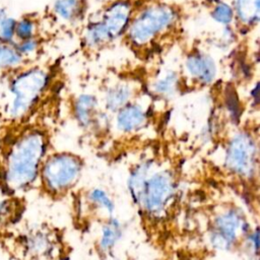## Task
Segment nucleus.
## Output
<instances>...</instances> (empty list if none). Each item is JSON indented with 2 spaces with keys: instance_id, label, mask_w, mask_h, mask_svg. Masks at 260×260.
Instances as JSON below:
<instances>
[{
  "instance_id": "nucleus-2",
  "label": "nucleus",
  "mask_w": 260,
  "mask_h": 260,
  "mask_svg": "<svg viewBox=\"0 0 260 260\" xmlns=\"http://www.w3.org/2000/svg\"><path fill=\"white\" fill-rule=\"evenodd\" d=\"M148 164L133 170L128 179L129 194L138 211L147 218H161L176 196V181L169 171L150 173Z\"/></svg>"
},
{
  "instance_id": "nucleus-8",
  "label": "nucleus",
  "mask_w": 260,
  "mask_h": 260,
  "mask_svg": "<svg viewBox=\"0 0 260 260\" xmlns=\"http://www.w3.org/2000/svg\"><path fill=\"white\" fill-rule=\"evenodd\" d=\"M170 21V13L162 9H152L145 12L134 24L132 29L133 38L144 41L151 35L158 31Z\"/></svg>"
},
{
  "instance_id": "nucleus-11",
  "label": "nucleus",
  "mask_w": 260,
  "mask_h": 260,
  "mask_svg": "<svg viewBox=\"0 0 260 260\" xmlns=\"http://www.w3.org/2000/svg\"><path fill=\"white\" fill-rule=\"evenodd\" d=\"M84 210L103 214L105 218L113 216L115 202L107 191L101 188H93L84 195Z\"/></svg>"
},
{
  "instance_id": "nucleus-19",
  "label": "nucleus",
  "mask_w": 260,
  "mask_h": 260,
  "mask_svg": "<svg viewBox=\"0 0 260 260\" xmlns=\"http://www.w3.org/2000/svg\"><path fill=\"white\" fill-rule=\"evenodd\" d=\"M76 7V0H59L56 2V11L64 18H70L74 13Z\"/></svg>"
},
{
  "instance_id": "nucleus-23",
  "label": "nucleus",
  "mask_w": 260,
  "mask_h": 260,
  "mask_svg": "<svg viewBox=\"0 0 260 260\" xmlns=\"http://www.w3.org/2000/svg\"><path fill=\"white\" fill-rule=\"evenodd\" d=\"M92 104H93V102H91L90 96L80 98V101L78 103V108H77V112H78V115H79L80 119L81 118H82V120L85 119V117L87 115V109H90Z\"/></svg>"
},
{
  "instance_id": "nucleus-24",
  "label": "nucleus",
  "mask_w": 260,
  "mask_h": 260,
  "mask_svg": "<svg viewBox=\"0 0 260 260\" xmlns=\"http://www.w3.org/2000/svg\"><path fill=\"white\" fill-rule=\"evenodd\" d=\"M36 47V43L28 39V40H25L22 44H20V46L17 47V52L20 54V53H27V52H30L35 49Z\"/></svg>"
},
{
  "instance_id": "nucleus-18",
  "label": "nucleus",
  "mask_w": 260,
  "mask_h": 260,
  "mask_svg": "<svg viewBox=\"0 0 260 260\" xmlns=\"http://www.w3.org/2000/svg\"><path fill=\"white\" fill-rule=\"evenodd\" d=\"M34 30V24L29 19H22L15 25V35L21 40L30 39Z\"/></svg>"
},
{
  "instance_id": "nucleus-16",
  "label": "nucleus",
  "mask_w": 260,
  "mask_h": 260,
  "mask_svg": "<svg viewBox=\"0 0 260 260\" xmlns=\"http://www.w3.org/2000/svg\"><path fill=\"white\" fill-rule=\"evenodd\" d=\"M241 246L246 248V252L249 253L252 257H258L259 252V231L256 226L255 229H251L250 232L244 238Z\"/></svg>"
},
{
  "instance_id": "nucleus-12",
  "label": "nucleus",
  "mask_w": 260,
  "mask_h": 260,
  "mask_svg": "<svg viewBox=\"0 0 260 260\" xmlns=\"http://www.w3.org/2000/svg\"><path fill=\"white\" fill-rule=\"evenodd\" d=\"M187 66L193 75L198 76L205 82L212 80L215 73L213 62L210 59L199 55L190 57L187 62Z\"/></svg>"
},
{
  "instance_id": "nucleus-17",
  "label": "nucleus",
  "mask_w": 260,
  "mask_h": 260,
  "mask_svg": "<svg viewBox=\"0 0 260 260\" xmlns=\"http://www.w3.org/2000/svg\"><path fill=\"white\" fill-rule=\"evenodd\" d=\"M16 21L13 18L6 17L0 22V39L3 42H10L13 39L15 32Z\"/></svg>"
},
{
  "instance_id": "nucleus-14",
  "label": "nucleus",
  "mask_w": 260,
  "mask_h": 260,
  "mask_svg": "<svg viewBox=\"0 0 260 260\" xmlns=\"http://www.w3.org/2000/svg\"><path fill=\"white\" fill-rule=\"evenodd\" d=\"M143 121L142 112L135 108L131 107L124 110L119 116V125L125 130H131L138 125H140Z\"/></svg>"
},
{
  "instance_id": "nucleus-10",
  "label": "nucleus",
  "mask_w": 260,
  "mask_h": 260,
  "mask_svg": "<svg viewBox=\"0 0 260 260\" xmlns=\"http://www.w3.org/2000/svg\"><path fill=\"white\" fill-rule=\"evenodd\" d=\"M123 228L121 221L113 216L104 219L96 241V251L104 256L110 255L122 239Z\"/></svg>"
},
{
  "instance_id": "nucleus-15",
  "label": "nucleus",
  "mask_w": 260,
  "mask_h": 260,
  "mask_svg": "<svg viewBox=\"0 0 260 260\" xmlns=\"http://www.w3.org/2000/svg\"><path fill=\"white\" fill-rule=\"evenodd\" d=\"M21 60L20 54L6 45L0 46V67L14 66Z\"/></svg>"
},
{
  "instance_id": "nucleus-5",
  "label": "nucleus",
  "mask_w": 260,
  "mask_h": 260,
  "mask_svg": "<svg viewBox=\"0 0 260 260\" xmlns=\"http://www.w3.org/2000/svg\"><path fill=\"white\" fill-rule=\"evenodd\" d=\"M81 174L80 160L69 154H55L44 161L39 179L41 192L48 198L59 200L77 184Z\"/></svg>"
},
{
  "instance_id": "nucleus-13",
  "label": "nucleus",
  "mask_w": 260,
  "mask_h": 260,
  "mask_svg": "<svg viewBox=\"0 0 260 260\" xmlns=\"http://www.w3.org/2000/svg\"><path fill=\"white\" fill-rule=\"evenodd\" d=\"M124 5H115V7L113 6L112 11H109L110 13L104 26L106 27L110 37L119 34L127 22V13L124 10Z\"/></svg>"
},
{
  "instance_id": "nucleus-25",
  "label": "nucleus",
  "mask_w": 260,
  "mask_h": 260,
  "mask_svg": "<svg viewBox=\"0 0 260 260\" xmlns=\"http://www.w3.org/2000/svg\"><path fill=\"white\" fill-rule=\"evenodd\" d=\"M171 85H172V79L168 78V79H166L164 81H160L157 84V89L159 91H166V90H168L171 87Z\"/></svg>"
},
{
  "instance_id": "nucleus-9",
  "label": "nucleus",
  "mask_w": 260,
  "mask_h": 260,
  "mask_svg": "<svg viewBox=\"0 0 260 260\" xmlns=\"http://www.w3.org/2000/svg\"><path fill=\"white\" fill-rule=\"evenodd\" d=\"M24 210V202L20 196L4 195L0 198V237L9 234L20 219Z\"/></svg>"
},
{
  "instance_id": "nucleus-4",
  "label": "nucleus",
  "mask_w": 260,
  "mask_h": 260,
  "mask_svg": "<svg viewBox=\"0 0 260 260\" xmlns=\"http://www.w3.org/2000/svg\"><path fill=\"white\" fill-rule=\"evenodd\" d=\"M252 228L240 207L235 204L220 206L212 215L208 228V242L219 251H233L241 246Z\"/></svg>"
},
{
  "instance_id": "nucleus-20",
  "label": "nucleus",
  "mask_w": 260,
  "mask_h": 260,
  "mask_svg": "<svg viewBox=\"0 0 260 260\" xmlns=\"http://www.w3.org/2000/svg\"><path fill=\"white\" fill-rule=\"evenodd\" d=\"M212 16L219 22H230L232 20L233 17V11L231 9L230 6H228L226 4H218L213 13Z\"/></svg>"
},
{
  "instance_id": "nucleus-26",
  "label": "nucleus",
  "mask_w": 260,
  "mask_h": 260,
  "mask_svg": "<svg viewBox=\"0 0 260 260\" xmlns=\"http://www.w3.org/2000/svg\"><path fill=\"white\" fill-rule=\"evenodd\" d=\"M6 14H5V11L3 9H0V22L3 21L5 18H6Z\"/></svg>"
},
{
  "instance_id": "nucleus-7",
  "label": "nucleus",
  "mask_w": 260,
  "mask_h": 260,
  "mask_svg": "<svg viewBox=\"0 0 260 260\" xmlns=\"http://www.w3.org/2000/svg\"><path fill=\"white\" fill-rule=\"evenodd\" d=\"M256 152L251 141L238 137L233 141L226 152L228 169L241 179H252L256 172Z\"/></svg>"
},
{
  "instance_id": "nucleus-21",
  "label": "nucleus",
  "mask_w": 260,
  "mask_h": 260,
  "mask_svg": "<svg viewBox=\"0 0 260 260\" xmlns=\"http://www.w3.org/2000/svg\"><path fill=\"white\" fill-rule=\"evenodd\" d=\"M226 106L231 113L233 114V116L235 118H238L240 113V105L234 88H231L226 91Z\"/></svg>"
},
{
  "instance_id": "nucleus-1",
  "label": "nucleus",
  "mask_w": 260,
  "mask_h": 260,
  "mask_svg": "<svg viewBox=\"0 0 260 260\" xmlns=\"http://www.w3.org/2000/svg\"><path fill=\"white\" fill-rule=\"evenodd\" d=\"M45 142L38 133L17 139L4 154L0 166V190L4 195H16L30 189L39 179Z\"/></svg>"
},
{
  "instance_id": "nucleus-6",
  "label": "nucleus",
  "mask_w": 260,
  "mask_h": 260,
  "mask_svg": "<svg viewBox=\"0 0 260 260\" xmlns=\"http://www.w3.org/2000/svg\"><path fill=\"white\" fill-rule=\"evenodd\" d=\"M45 80V75L38 70L27 71L14 79L11 84L14 100L10 110L13 116L22 115L30 107L44 87Z\"/></svg>"
},
{
  "instance_id": "nucleus-22",
  "label": "nucleus",
  "mask_w": 260,
  "mask_h": 260,
  "mask_svg": "<svg viewBox=\"0 0 260 260\" xmlns=\"http://www.w3.org/2000/svg\"><path fill=\"white\" fill-rule=\"evenodd\" d=\"M128 93L123 89L119 88L117 90H114L109 95V105H111L113 108H116L124 103V101L127 99Z\"/></svg>"
},
{
  "instance_id": "nucleus-3",
  "label": "nucleus",
  "mask_w": 260,
  "mask_h": 260,
  "mask_svg": "<svg viewBox=\"0 0 260 260\" xmlns=\"http://www.w3.org/2000/svg\"><path fill=\"white\" fill-rule=\"evenodd\" d=\"M11 235L7 239L16 260H59L62 242L55 228L31 224Z\"/></svg>"
}]
</instances>
